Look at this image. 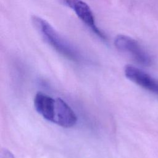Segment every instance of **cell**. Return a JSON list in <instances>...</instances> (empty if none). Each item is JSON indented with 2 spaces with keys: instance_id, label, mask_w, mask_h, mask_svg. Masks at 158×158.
<instances>
[{
  "instance_id": "7a4b0ae2",
  "label": "cell",
  "mask_w": 158,
  "mask_h": 158,
  "mask_svg": "<svg viewBox=\"0 0 158 158\" xmlns=\"http://www.w3.org/2000/svg\"><path fill=\"white\" fill-rule=\"evenodd\" d=\"M114 43L118 50L128 54L138 63L146 66L151 64V57L133 38L125 35H118Z\"/></svg>"
},
{
  "instance_id": "6da1fadb",
  "label": "cell",
  "mask_w": 158,
  "mask_h": 158,
  "mask_svg": "<svg viewBox=\"0 0 158 158\" xmlns=\"http://www.w3.org/2000/svg\"><path fill=\"white\" fill-rule=\"evenodd\" d=\"M32 22L44 40L56 51L74 62L81 60L80 51L70 43L64 39L46 20L33 16Z\"/></svg>"
},
{
  "instance_id": "277c9868",
  "label": "cell",
  "mask_w": 158,
  "mask_h": 158,
  "mask_svg": "<svg viewBox=\"0 0 158 158\" xmlns=\"http://www.w3.org/2000/svg\"><path fill=\"white\" fill-rule=\"evenodd\" d=\"M126 77L141 88L158 95V80L143 70L127 65L124 69Z\"/></svg>"
},
{
  "instance_id": "8992f818",
  "label": "cell",
  "mask_w": 158,
  "mask_h": 158,
  "mask_svg": "<svg viewBox=\"0 0 158 158\" xmlns=\"http://www.w3.org/2000/svg\"><path fill=\"white\" fill-rule=\"evenodd\" d=\"M54 98L39 92L34 98V106L37 112L44 118L51 122Z\"/></svg>"
},
{
  "instance_id": "5b68a950",
  "label": "cell",
  "mask_w": 158,
  "mask_h": 158,
  "mask_svg": "<svg viewBox=\"0 0 158 158\" xmlns=\"http://www.w3.org/2000/svg\"><path fill=\"white\" fill-rule=\"evenodd\" d=\"M77 122V115L70 107L62 99L54 98L51 122L64 128H70Z\"/></svg>"
},
{
  "instance_id": "3957f363",
  "label": "cell",
  "mask_w": 158,
  "mask_h": 158,
  "mask_svg": "<svg viewBox=\"0 0 158 158\" xmlns=\"http://www.w3.org/2000/svg\"><path fill=\"white\" fill-rule=\"evenodd\" d=\"M60 1L66 6L72 9L78 17L98 37L102 40L106 39V35L97 26L93 11L88 4L83 0Z\"/></svg>"
}]
</instances>
